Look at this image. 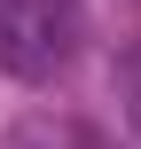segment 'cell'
Segmentation results:
<instances>
[{"label":"cell","instance_id":"cell-1","mask_svg":"<svg viewBox=\"0 0 141 149\" xmlns=\"http://www.w3.org/2000/svg\"><path fill=\"white\" fill-rule=\"evenodd\" d=\"M78 47L71 0H0V71L8 79H55Z\"/></svg>","mask_w":141,"mask_h":149}]
</instances>
